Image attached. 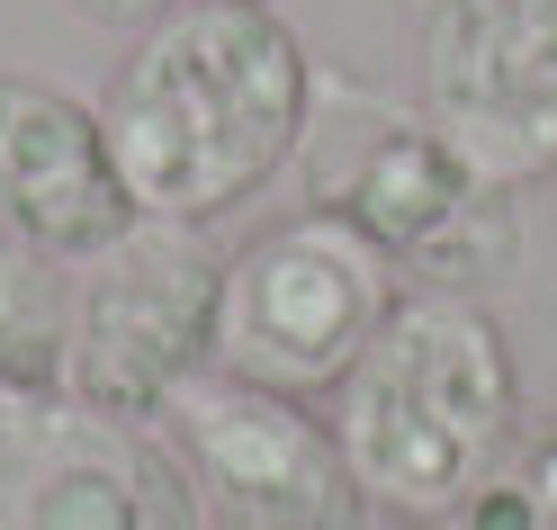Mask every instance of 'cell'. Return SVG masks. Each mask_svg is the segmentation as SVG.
Returning <instances> with one entry per match:
<instances>
[{
	"label": "cell",
	"mask_w": 557,
	"mask_h": 530,
	"mask_svg": "<svg viewBox=\"0 0 557 530\" xmlns=\"http://www.w3.org/2000/svg\"><path fill=\"white\" fill-rule=\"evenodd\" d=\"M476 181L557 171V0H423V99Z\"/></svg>",
	"instance_id": "ba28073f"
},
{
	"label": "cell",
	"mask_w": 557,
	"mask_h": 530,
	"mask_svg": "<svg viewBox=\"0 0 557 530\" xmlns=\"http://www.w3.org/2000/svg\"><path fill=\"white\" fill-rule=\"evenodd\" d=\"M333 432L351 449L369 513L449 521L531 441L512 333L485 315V297L405 288L360 369L333 386Z\"/></svg>",
	"instance_id": "7a4b0ae2"
},
{
	"label": "cell",
	"mask_w": 557,
	"mask_h": 530,
	"mask_svg": "<svg viewBox=\"0 0 557 530\" xmlns=\"http://www.w3.org/2000/svg\"><path fill=\"white\" fill-rule=\"evenodd\" d=\"M135 217L216 225L306 153L315 54L270 0H171L99 99Z\"/></svg>",
	"instance_id": "6da1fadb"
},
{
	"label": "cell",
	"mask_w": 557,
	"mask_h": 530,
	"mask_svg": "<svg viewBox=\"0 0 557 530\" xmlns=\"http://www.w3.org/2000/svg\"><path fill=\"white\" fill-rule=\"evenodd\" d=\"M369 530H449V521H387V513H377Z\"/></svg>",
	"instance_id": "5bb4252c"
},
{
	"label": "cell",
	"mask_w": 557,
	"mask_h": 530,
	"mask_svg": "<svg viewBox=\"0 0 557 530\" xmlns=\"http://www.w3.org/2000/svg\"><path fill=\"white\" fill-rule=\"evenodd\" d=\"M82 27H99V37H135V27H153L171 0H63Z\"/></svg>",
	"instance_id": "4fadbf2b"
},
{
	"label": "cell",
	"mask_w": 557,
	"mask_h": 530,
	"mask_svg": "<svg viewBox=\"0 0 557 530\" xmlns=\"http://www.w3.org/2000/svg\"><path fill=\"white\" fill-rule=\"evenodd\" d=\"M135 225L126 171L90 99L37 73H0V234L46 261H90Z\"/></svg>",
	"instance_id": "9c48e42d"
},
{
	"label": "cell",
	"mask_w": 557,
	"mask_h": 530,
	"mask_svg": "<svg viewBox=\"0 0 557 530\" xmlns=\"http://www.w3.org/2000/svg\"><path fill=\"white\" fill-rule=\"evenodd\" d=\"M306 207L360 225L396 261L405 288L485 297L521 270L512 189L476 181L423 109H396L342 73H315V126H306Z\"/></svg>",
	"instance_id": "3957f363"
},
{
	"label": "cell",
	"mask_w": 557,
	"mask_h": 530,
	"mask_svg": "<svg viewBox=\"0 0 557 530\" xmlns=\"http://www.w3.org/2000/svg\"><path fill=\"white\" fill-rule=\"evenodd\" d=\"M449 530H548V521H540V504H531V485L504 468V477H485L468 504L449 513Z\"/></svg>",
	"instance_id": "8fae6325"
},
{
	"label": "cell",
	"mask_w": 557,
	"mask_h": 530,
	"mask_svg": "<svg viewBox=\"0 0 557 530\" xmlns=\"http://www.w3.org/2000/svg\"><path fill=\"white\" fill-rule=\"evenodd\" d=\"M396 297L405 279L360 225L297 207L225 261L216 369H243L261 386H288V396H333L377 342V324L396 315Z\"/></svg>",
	"instance_id": "5b68a950"
},
{
	"label": "cell",
	"mask_w": 557,
	"mask_h": 530,
	"mask_svg": "<svg viewBox=\"0 0 557 530\" xmlns=\"http://www.w3.org/2000/svg\"><path fill=\"white\" fill-rule=\"evenodd\" d=\"M512 477L531 485V504H540V521L557 530V422H548V432H531V441H521V458H512Z\"/></svg>",
	"instance_id": "7c38bea8"
},
{
	"label": "cell",
	"mask_w": 557,
	"mask_h": 530,
	"mask_svg": "<svg viewBox=\"0 0 557 530\" xmlns=\"http://www.w3.org/2000/svg\"><path fill=\"white\" fill-rule=\"evenodd\" d=\"M162 441L189 477L198 530H369V494L351 477L333 414L315 396L261 386L243 369H198L162 405Z\"/></svg>",
	"instance_id": "8992f818"
},
{
	"label": "cell",
	"mask_w": 557,
	"mask_h": 530,
	"mask_svg": "<svg viewBox=\"0 0 557 530\" xmlns=\"http://www.w3.org/2000/svg\"><path fill=\"white\" fill-rule=\"evenodd\" d=\"M63 261L27 252L0 234V386H63V315H73V279Z\"/></svg>",
	"instance_id": "30bf717a"
},
{
	"label": "cell",
	"mask_w": 557,
	"mask_h": 530,
	"mask_svg": "<svg viewBox=\"0 0 557 530\" xmlns=\"http://www.w3.org/2000/svg\"><path fill=\"white\" fill-rule=\"evenodd\" d=\"M0 530H198V504L162 422L0 386Z\"/></svg>",
	"instance_id": "52a82bcc"
},
{
	"label": "cell",
	"mask_w": 557,
	"mask_h": 530,
	"mask_svg": "<svg viewBox=\"0 0 557 530\" xmlns=\"http://www.w3.org/2000/svg\"><path fill=\"white\" fill-rule=\"evenodd\" d=\"M225 333V252L207 225L135 217L109 252L73 261V315H63V386L99 414L162 422L198 369H216Z\"/></svg>",
	"instance_id": "277c9868"
}]
</instances>
